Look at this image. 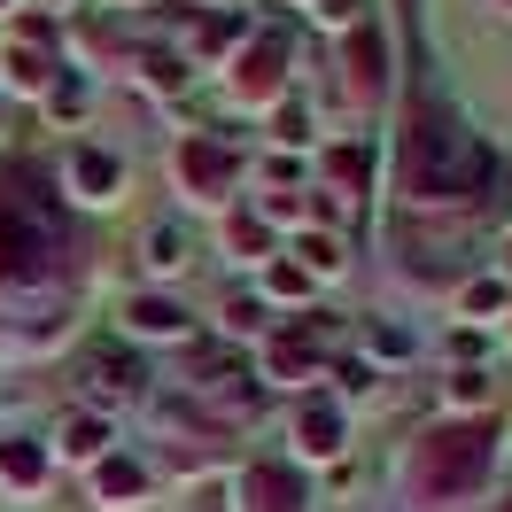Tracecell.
Returning <instances> with one entry per match:
<instances>
[{
    "label": "cell",
    "mask_w": 512,
    "mask_h": 512,
    "mask_svg": "<svg viewBox=\"0 0 512 512\" xmlns=\"http://www.w3.org/2000/svg\"><path fill=\"white\" fill-rule=\"evenodd\" d=\"M481 179H489V156L466 140V125L443 101H412L404 140H396V187L412 202H466L481 194Z\"/></svg>",
    "instance_id": "cell-1"
},
{
    "label": "cell",
    "mask_w": 512,
    "mask_h": 512,
    "mask_svg": "<svg viewBox=\"0 0 512 512\" xmlns=\"http://www.w3.org/2000/svg\"><path fill=\"white\" fill-rule=\"evenodd\" d=\"M489 458H497V427L489 419H458V427H435V435H419L412 443V481L419 505H443V497H474L481 481H489Z\"/></svg>",
    "instance_id": "cell-2"
},
{
    "label": "cell",
    "mask_w": 512,
    "mask_h": 512,
    "mask_svg": "<svg viewBox=\"0 0 512 512\" xmlns=\"http://www.w3.org/2000/svg\"><path fill=\"white\" fill-rule=\"evenodd\" d=\"M63 218L39 202L16 171H0V280H16V288H32V280H55L63 272Z\"/></svg>",
    "instance_id": "cell-3"
},
{
    "label": "cell",
    "mask_w": 512,
    "mask_h": 512,
    "mask_svg": "<svg viewBox=\"0 0 512 512\" xmlns=\"http://www.w3.org/2000/svg\"><path fill=\"white\" fill-rule=\"evenodd\" d=\"M179 187L202 194V202H225L233 194V148L225 140H179Z\"/></svg>",
    "instance_id": "cell-4"
},
{
    "label": "cell",
    "mask_w": 512,
    "mask_h": 512,
    "mask_svg": "<svg viewBox=\"0 0 512 512\" xmlns=\"http://www.w3.org/2000/svg\"><path fill=\"white\" fill-rule=\"evenodd\" d=\"M280 86H288V39L264 32V39L241 47V63H233V94H241V101H272Z\"/></svg>",
    "instance_id": "cell-5"
},
{
    "label": "cell",
    "mask_w": 512,
    "mask_h": 512,
    "mask_svg": "<svg viewBox=\"0 0 512 512\" xmlns=\"http://www.w3.org/2000/svg\"><path fill=\"white\" fill-rule=\"evenodd\" d=\"M303 474L295 466H249L241 474V512H303Z\"/></svg>",
    "instance_id": "cell-6"
},
{
    "label": "cell",
    "mask_w": 512,
    "mask_h": 512,
    "mask_svg": "<svg viewBox=\"0 0 512 512\" xmlns=\"http://www.w3.org/2000/svg\"><path fill=\"white\" fill-rule=\"evenodd\" d=\"M63 179H70V194H78V202H117V187H125V163L101 156V148H70Z\"/></svg>",
    "instance_id": "cell-7"
},
{
    "label": "cell",
    "mask_w": 512,
    "mask_h": 512,
    "mask_svg": "<svg viewBox=\"0 0 512 512\" xmlns=\"http://www.w3.org/2000/svg\"><path fill=\"white\" fill-rule=\"evenodd\" d=\"M350 94L381 101V24H373V16L350 24Z\"/></svg>",
    "instance_id": "cell-8"
},
{
    "label": "cell",
    "mask_w": 512,
    "mask_h": 512,
    "mask_svg": "<svg viewBox=\"0 0 512 512\" xmlns=\"http://www.w3.org/2000/svg\"><path fill=\"white\" fill-rule=\"evenodd\" d=\"M24 39H32V47H8V55H0V70H8V86H16V94H39V86H47V24H24Z\"/></svg>",
    "instance_id": "cell-9"
},
{
    "label": "cell",
    "mask_w": 512,
    "mask_h": 512,
    "mask_svg": "<svg viewBox=\"0 0 512 512\" xmlns=\"http://www.w3.org/2000/svg\"><path fill=\"white\" fill-rule=\"evenodd\" d=\"M132 334H148V342H179V334H187V311H179V303H171V295H132Z\"/></svg>",
    "instance_id": "cell-10"
},
{
    "label": "cell",
    "mask_w": 512,
    "mask_h": 512,
    "mask_svg": "<svg viewBox=\"0 0 512 512\" xmlns=\"http://www.w3.org/2000/svg\"><path fill=\"white\" fill-rule=\"evenodd\" d=\"M295 443H303V458H334L342 450V412L334 404H303L295 412Z\"/></svg>",
    "instance_id": "cell-11"
},
{
    "label": "cell",
    "mask_w": 512,
    "mask_h": 512,
    "mask_svg": "<svg viewBox=\"0 0 512 512\" xmlns=\"http://www.w3.org/2000/svg\"><path fill=\"white\" fill-rule=\"evenodd\" d=\"M140 489H148L140 458H101V466H94V497H101V505H132Z\"/></svg>",
    "instance_id": "cell-12"
},
{
    "label": "cell",
    "mask_w": 512,
    "mask_h": 512,
    "mask_svg": "<svg viewBox=\"0 0 512 512\" xmlns=\"http://www.w3.org/2000/svg\"><path fill=\"white\" fill-rule=\"evenodd\" d=\"M0 481L39 489V481H47V458H39V443H0Z\"/></svg>",
    "instance_id": "cell-13"
},
{
    "label": "cell",
    "mask_w": 512,
    "mask_h": 512,
    "mask_svg": "<svg viewBox=\"0 0 512 512\" xmlns=\"http://www.w3.org/2000/svg\"><path fill=\"white\" fill-rule=\"evenodd\" d=\"M101 443H109V427H101L94 412H70L63 419V458H101Z\"/></svg>",
    "instance_id": "cell-14"
},
{
    "label": "cell",
    "mask_w": 512,
    "mask_h": 512,
    "mask_svg": "<svg viewBox=\"0 0 512 512\" xmlns=\"http://www.w3.org/2000/svg\"><path fill=\"white\" fill-rule=\"evenodd\" d=\"M365 163H373V148L350 140V148H334V156H326V171H334V187H342V194H357V187H365Z\"/></svg>",
    "instance_id": "cell-15"
},
{
    "label": "cell",
    "mask_w": 512,
    "mask_h": 512,
    "mask_svg": "<svg viewBox=\"0 0 512 512\" xmlns=\"http://www.w3.org/2000/svg\"><path fill=\"white\" fill-rule=\"evenodd\" d=\"M295 256H303L311 272H326V280H334V272L350 264V256H342V241H334V233H303V241H295Z\"/></svg>",
    "instance_id": "cell-16"
},
{
    "label": "cell",
    "mask_w": 512,
    "mask_h": 512,
    "mask_svg": "<svg viewBox=\"0 0 512 512\" xmlns=\"http://www.w3.org/2000/svg\"><path fill=\"white\" fill-rule=\"evenodd\" d=\"M148 264H156V272H179V264H187V256H179V225H156V233H148Z\"/></svg>",
    "instance_id": "cell-17"
},
{
    "label": "cell",
    "mask_w": 512,
    "mask_h": 512,
    "mask_svg": "<svg viewBox=\"0 0 512 512\" xmlns=\"http://www.w3.org/2000/svg\"><path fill=\"white\" fill-rule=\"evenodd\" d=\"M225 241H233L241 256H272V241H264V218H233V225H225Z\"/></svg>",
    "instance_id": "cell-18"
},
{
    "label": "cell",
    "mask_w": 512,
    "mask_h": 512,
    "mask_svg": "<svg viewBox=\"0 0 512 512\" xmlns=\"http://www.w3.org/2000/svg\"><path fill=\"white\" fill-rule=\"evenodd\" d=\"M47 109H55V117H78V109H86V78H63V86H55V101H47Z\"/></svg>",
    "instance_id": "cell-19"
},
{
    "label": "cell",
    "mask_w": 512,
    "mask_h": 512,
    "mask_svg": "<svg viewBox=\"0 0 512 512\" xmlns=\"http://www.w3.org/2000/svg\"><path fill=\"white\" fill-rule=\"evenodd\" d=\"M280 140H288V148H303V140H311V117H303L295 101H288V109H280Z\"/></svg>",
    "instance_id": "cell-20"
},
{
    "label": "cell",
    "mask_w": 512,
    "mask_h": 512,
    "mask_svg": "<svg viewBox=\"0 0 512 512\" xmlns=\"http://www.w3.org/2000/svg\"><path fill=\"white\" fill-rule=\"evenodd\" d=\"M179 78H187V70L171 63V55H148V86H163V94H171V86H179Z\"/></svg>",
    "instance_id": "cell-21"
},
{
    "label": "cell",
    "mask_w": 512,
    "mask_h": 512,
    "mask_svg": "<svg viewBox=\"0 0 512 512\" xmlns=\"http://www.w3.org/2000/svg\"><path fill=\"white\" fill-rule=\"evenodd\" d=\"M450 396H458V404H481V396H489V381H481V373H458V381H450Z\"/></svg>",
    "instance_id": "cell-22"
},
{
    "label": "cell",
    "mask_w": 512,
    "mask_h": 512,
    "mask_svg": "<svg viewBox=\"0 0 512 512\" xmlns=\"http://www.w3.org/2000/svg\"><path fill=\"white\" fill-rule=\"evenodd\" d=\"M225 319H233V334H256V326H264V319H256V303H249V295H241V303H233Z\"/></svg>",
    "instance_id": "cell-23"
},
{
    "label": "cell",
    "mask_w": 512,
    "mask_h": 512,
    "mask_svg": "<svg viewBox=\"0 0 512 512\" xmlns=\"http://www.w3.org/2000/svg\"><path fill=\"white\" fill-rule=\"evenodd\" d=\"M505 512H512V505H505Z\"/></svg>",
    "instance_id": "cell-24"
}]
</instances>
